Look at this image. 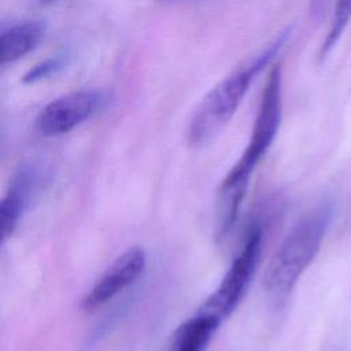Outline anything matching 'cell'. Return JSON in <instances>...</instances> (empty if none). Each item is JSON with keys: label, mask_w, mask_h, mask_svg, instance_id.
I'll use <instances>...</instances> for the list:
<instances>
[{"label": "cell", "mask_w": 351, "mask_h": 351, "mask_svg": "<svg viewBox=\"0 0 351 351\" xmlns=\"http://www.w3.org/2000/svg\"><path fill=\"white\" fill-rule=\"evenodd\" d=\"M281 67L269 73L251 137L244 152L222 180L215 204V233L225 239L233 229L255 166L270 148L281 123Z\"/></svg>", "instance_id": "obj_1"}, {"label": "cell", "mask_w": 351, "mask_h": 351, "mask_svg": "<svg viewBox=\"0 0 351 351\" xmlns=\"http://www.w3.org/2000/svg\"><path fill=\"white\" fill-rule=\"evenodd\" d=\"M332 217L325 202L306 213L288 232L263 273V288L273 298L287 296L314 261Z\"/></svg>", "instance_id": "obj_2"}, {"label": "cell", "mask_w": 351, "mask_h": 351, "mask_svg": "<svg viewBox=\"0 0 351 351\" xmlns=\"http://www.w3.org/2000/svg\"><path fill=\"white\" fill-rule=\"evenodd\" d=\"M288 37L289 30L282 32L263 52L244 67L225 77L203 97L188 126V141L191 145H204L221 132L239 108L255 77L271 63L285 45Z\"/></svg>", "instance_id": "obj_3"}, {"label": "cell", "mask_w": 351, "mask_h": 351, "mask_svg": "<svg viewBox=\"0 0 351 351\" xmlns=\"http://www.w3.org/2000/svg\"><path fill=\"white\" fill-rule=\"evenodd\" d=\"M261 251L262 230L259 226H251L237 256L230 263L219 285L204 300L199 310L210 313L221 321L226 318L244 296L255 273Z\"/></svg>", "instance_id": "obj_4"}, {"label": "cell", "mask_w": 351, "mask_h": 351, "mask_svg": "<svg viewBox=\"0 0 351 351\" xmlns=\"http://www.w3.org/2000/svg\"><path fill=\"white\" fill-rule=\"evenodd\" d=\"M99 100V93L90 90L67 93L41 110L36 126L44 136L66 133L84 122L96 110Z\"/></svg>", "instance_id": "obj_5"}, {"label": "cell", "mask_w": 351, "mask_h": 351, "mask_svg": "<svg viewBox=\"0 0 351 351\" xmlns=\"http://www.w3.org/2000/svg\"><path fill=\"white\" fill-rule=\"evenodd\" d=\"M144 267L145 252L140 247L125 251L95 284L89 295L84 299L82 307L85 310H93L104 304L122 289L133 284L141 276Z\"/></svg>", "instance_id": "obj_6"}, {"label": "cell", "mask_w": 351, "mask_h": 351, "mask_svg": "<svg viewBox=\"0 0 351 351\" xmlns=\"http://www.w3.org/2000/svg\"><path fill=\"white\" fill-rule=\"evenodd\" d=\"M221 319L210 313L197 310L176 330L170 351H204Z\"/></svg>", "instance_id": "obj_7"}, {"label": "cell", "mask_w": 351, "mask_h": 351, "mask_svg": "<svg viewBox=\"0 0 351 351\" xmlns=\"http://www.w3.org/2000/svg\"><path fill=\"white\" fill-rule=\"evenodd\" d=\"M45 25L41 21H29L15 25L0 34V63H8L30 52L41 41Z\"/></svg>", "instance_id": "obj_8"}, {"label": "cell", "mask_w": 351, "mask_h": 351, "mask_svg": "<svg viewBox=\"0 0 351 351\" xmlns=\"http://www.w3.org/2000/svg\"><path fill=\"white\" fill-rule=\"evenodd\" d=\"M22 211V196L19 189L10 191L0 200V245L12 233Z\"/></svg>", "instance_id": "obj_9"}, {"label": "cell", "mask_w": 351, "mask_h": 351, "mask_svg": "<svg viewBox=\"0 0 351 351\" xmlns=\"http://www.w3.org/2000/svg\"><path fill=\"white\" fill-rule=\"evenodd\" d=\"M350 19H351V0H336L332 26L321 47V52H319L321 59H324L330 52V49L336 45V43L340 40Z\"/></svg>", "instance_id": "obj_10"}, {"label": "cell", "mask_w": 351, "mask_h": 351, "mask_svg": "<svg viewBox=\"0 0 351 351\" xmlns=\"http://www.w3.org/2000/svg\"><path fill=\"white\" fill-rule=\"evenodd\" d=\"M60 67H62V62L59 59H55V58L45 59V60L34 64L32 69H29L22 75V82L23 84L37 82V81H40L43 78H47L48 75H51L52 73H55Z\"/></svg>", "instance_id": "obj_11"}, {"label": "cell", "mask_w": 351, "mask_h": 351, "mask_svg": "<svg viewBox=\"0 0 351 351\" xmlns=\"http://www.w3.org/2000/svg\"><path fill=\"white\" fill-rule=\"evenodd\" d=\"M332 0H311V10L314 14H322L329 7Z\"/></svg>", "instance_id": "obj_12"}, {"label": "cell", "mask_w": 351, "mask_h": 351, "mask_svg": "<svg viewBox=\"0 0 351 351\" xmlns=\"http://www.w3.org/2000/svg\"><path fill=\"white\" fill-rule=\"evenodd\" d=\"M160 1H185V0H160Z\"/></svg>", "instance_id": "obj_13"}]
</instances>
